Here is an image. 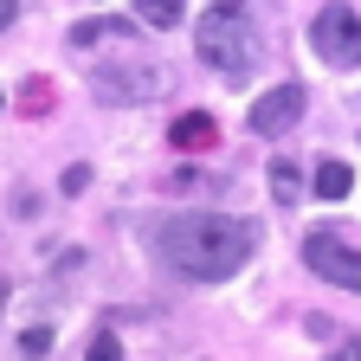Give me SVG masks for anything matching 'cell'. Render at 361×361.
<instances>
[{
  "label": "cell",
  "mask_w": 361,
  "mask_h": 361,
  "mask_svg": "<svg viewBox=\"0 0 361 361\" xmlns=\"http://www.w3.org/2000/svg\"><path fill=\"white\" fill-rule=\"evenodd\" d=\"M155 252L180 271V278L219 284V278H233V271H245V258L258 252V226L239 219V213H213V207L168 213L155 226Z\"/></svg>",
  "instance_id": "1"
},
{
  "label": "cell",
  "mask_w": 361,
  "mask_h": 361,
  "mask_svg": "<svg viewBox=\"0 0 361 361\" xmlns=\"http://www.w3.org/2000/svg\"><path fill=\"white\" fill-rule=\"evenodd\" d=\"M194 52L219 78H245L258 65V20H252V7L245 0H213L207 20L194 26Z\"/></svg>",
  "instance_id": "2"
},
{
  "label": "cell",
  "mask_w": 361,
  "mask_h": 361,
  "mask_svg": "<svg viewBox=\"0 0 361 361\" xmlns=\"http://www.w3.org/2000/svg\"><path fill=\"white\" fill-rule=\"evenodd\" d=\"M303 264L336 290H361V239L348 226H310L303 233Z\"/></svg>",
  "instance_id": "3"
},
{
  "label": "cell",
  "mask_w": 361,
  "mask_h": 361,
  "mask_svg": "<svg viewBox=\"0 0 361 361\" xmlns=\"http://www.w3.org/2000/svg\"><path fill=\"white\" fill-rule=\"evenodd\" d=\"M310 45L329 65H361V13L342 7V0H329V7L310 20Z\"/></svg>",
  "instance_id": "4"
},
{
  "label": "cell",
  "mask_w": 361,
  "mask_h": 361,
  "mask_svg": "<svg viewBox=\"0 0 361 361\" xmlns=\"http://www.w3.org/2000/svg\"><path fill=\"white\" fill-rule=\"evenodd\" d=\"M161 90V71L155 65H104L97 78H90V97L97 104H142Z\"/></svg>",
  "instance_id": "5"
},
{
  "label": "cell",
  "mask_w": 361,
  "mask_h": 361,
  "mask_svg": "<svg viewBox=\"0 0 361 361\" xmlns=\"http://www.w3.org/2000/svg\"><path fill=\"white\" fill-rule=\"evenodd\" d=\"M303 104H310V90H303V84H278V90H264V97L252 104L245 123H252L258 135H284V129H297Z\"/></svg>",
  "instance_id": "6"
},
{
  "label": "cell",
  "mask_w": 361,
  "mask_h": 361,
  "mask_svg": "<svg viewBox=\"0 0 361 361\" xmlns=\"http://www.w3.org/2000/svg\"><path fill=\"white\" fill-rule=\"evenodd\" d=\"M168 135H174V149H188V155H194V149H213V142H219V123H213L207 110H188V116H174Z\"/></svg>",
  "instance_id": "7"
},
{
  "label": "cell",
  "mask_w": 361,
  "mask_h": 361,
  "mask_svg": "<svg viewBox=\"0 0 361 361\" xmlns=\"http://www.w3.org/2000/svg\"><path fill=\"white\" fill-rule=\"evenodd\" d=\"M323 200H342L348 188H355V174H348V161H316V180H310Z\"/></svg>",
  "instance_id": "8"
},
{
  "label": "cell",
  "mask_w": 361,
  "mask_h": 361,
  "mask_svg": "<svg viewBox=\"0 0 361 361\" xmlns=\"http://www.w3.org/2000/svg\"><path fill=\"white\" fill-rule=\"evenodd\" d=\"M180 13H188V0H135V20L142 26H180Z\"/></svg>",
  "instance_id": "9"
},
{
  "label": "cell",
  "mask_w": 361,
  "mask_h": 361,
  "mask_svg": "<svg viewBox=\"0 0 361 361\" xmlns=\"http://www.w3.org/2000/svg\"><path fill=\"white\" fill-rule=\"evenodd\" d=\"M271 194H278L284 207L303 194V180H297V161H271Z\"/></svg>",
  "instance_id": "10"
},
{
  "label": "cell",
  "mask_w": 361,
  "mask_h": 361,
  "mask_svg": "<svg viewBox=\"0 0 361 361\" xmlns=\"http://www.w3.org/2000/svg\"><path fill=\"white\" fill-rule=\"evenodd\" d=\"M84 361H123V342L116 336H97V342L84 348Z\"/></svg>",
  "instance_id": "11"
},
{
  "label": "cell",
  "mask_w": 361,
  "mask_h": 361,
  "mask_svg": "<svg viewBox=\"0 0 361 361\" xmlns=\"http://www.w3.org/2000/svg\"><path fill=\"white\" fill-rule=\"evenodd\" d=\"M59 188H65V194H84V188H90V168H84V161H78V168H65Z\"/></svg>",
  "instance_id": "12"
},
{
  "label": "cell",
  "mask_w": 361,
  "mask_h": 361,
  "mask_svg": "<svg viewBox=\"0 0 361 361\" xmlns=\"http://www.w3.org/2000/svg\"><path fill=\"white\" fill-rule=\"evenodd\" d=\"M20 348H26V355H45V348H52V329H26Z\"/></svg>",
  "instance_id": "13"
},
{
  "label": "cell",
  "mask_w": 361,
  "mask_h": 361,
  "mask_svg": "<svg viewBox=\"0 0 361 361\" xmlns=\"http://www.w3.org/2000/svg\"><path fill=\"white\" fill-rule=\"evenodd\" d=\"M13 13H20V0H0V26H13Z\"/></svg>",
  "instance_id": "14"
},
{
  "label": "cell",
  "mask_w": 361,
  "mask_h": 361,
  "mask_svg": "<svg viewBox=\"0 0 361 361\" xmlns=\"http://www.w3.org/2000/svg\"><path fill=\"white\" fill-rule=\"evenodd\" d=\"M336 361H361V348H355V342H342V348H336Z\"/></svg>",
  "instance_id": "15"
},
{
  "label": "cell",
  "mask_w": 361,
  "mask_h": 361,
  "mask_svg": "<svg viewBox=\"0 0 361 361\" xmlns=\"http://www.w3.org/2000/svg\"><path fill=\"white\" fill-rule=\"evenodd\" d=\"M0 303H7V290H0Z\"/></svg>",
  "instance_id": "16"
}]
</instances>
